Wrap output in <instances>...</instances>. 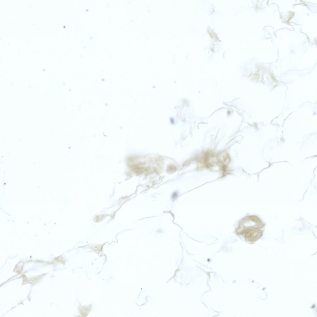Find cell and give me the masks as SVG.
I'll return each instance as SVG.
<instances>
[{
  "label": "cell",
  "mask_w": 317,
  "mask_h": 317,
  "mask_svg": "<svg viewBox=\"0 0 317 317\" xmlns=\"http://www.w3.org/2000/svg\"><path fill=\"white\" fill-rule=\"evenodd\" d=\"M237 233L243 235L247 241L252 242L258 240L262 237L263 231L259 228H254L243 230Z\"/></svg>",
  "instance_id": "obj_2"
},
{
  "label": "cell",
  "mask_w": 317,
  "mask_h": 317,
  "mask_svg": "<svg viewBox=\"0 0 317 317\" xmlns=\"http://www.w3.org/2000/svg\"><path fill=\"white\" fill-rule=\"evenodd\" d=\"M101 248L102 246H97L94 247L93 248L95 250H101Z\"/></svg>",
  "instance_id": "obj_3"
},
{
  "label": "cell",
  "mask_w": 317,
  "mask_h": 317,
  "mask_svg": "<svg viewBox=\"0 0 317 317\" xmlns=\"http://www.w3.org/2000/svg\"><path fill=\"white\" fill-rule=\"evenodd\" d=\"M264 225L261 220L257 216H248L241 220L236 232L247 229L262 228Z\"/></svg>",
  "instance_id": "obj_1"
}]
</instances>
